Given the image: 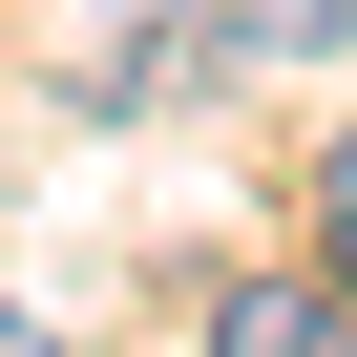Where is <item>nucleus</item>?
I'll use <instances>...</instances> for the list:
<instances>
[{
  "instance_id": "20e7f679",
  "label": "nucleus",
  "mask_w": 357,
  "mask_h": 357,
  "mask_svg": "<svg viewBox=\"0 0 357 357\" xmlns=\"http://www.w3.org/2000/svg\"><path fill=\"white\" fill-rule=\"evenodd\" d=\"M315 252L357 273V126H336V168H315Z\"/></svg>"
},
{
  "instance_id": "f03ea898",
  "label": "nucleus",
  "mask_w": 357,
  "mask_h": 357,
  "mask_svg": "<svg viewBox=\"0 0 357 357\" xmlns=\"http://www.w3.org/2000/svg\"><path fill=\"white\" fill-rule=\"evenodd\" d=\"M105 22H126V43L84 63V105H190V84H211V22H190V0H105Z\"/></svg>"
},
{
  "instance_id": "f257e3e1",
  "label": "nucleus",
  "mask_w": 357,
  "mask_h": 357,
  "mask_svg": "<svg viewBox=\"0 0 357 357\" xmlns=\"http://www.w3.org/2000/svg\"><path fill=\"white\" fill-rule=\"evenodd\" d=\"M211 357H357V273H231Z\"/></svg>"
},
{
  "instance_id": "7ed1b4c3",
  "label": "nucleus",
  "mask_w": 357,
  "mask_h": 357,
  "mask_svg": "<svg viewBox=\"0 0 357 357\" xmlns=\"http://www.w3.org/2000/svg\"><path fill=\"white\" fill-rule=\"evenodd\" d=\"M336 43H357V0H231L211 22V63H252V84L273 63H336Z\"/></svg>"
},
{
  "instance_id": "39448f33",
  "label": "nucleus",
  "mask_w": 357,
  "mask_h": 357,
  "mask_svg": "<svg viewBox=\"0 0 357 357\" xmlns=\"http://www.w3.org/2000/svg\"><path fill=\"white\" fill-rule=\"evenodd\" d=\"M0 357H63V336H43V315H0Z\"/></svg>"
}]
</instances>
